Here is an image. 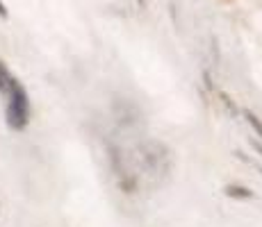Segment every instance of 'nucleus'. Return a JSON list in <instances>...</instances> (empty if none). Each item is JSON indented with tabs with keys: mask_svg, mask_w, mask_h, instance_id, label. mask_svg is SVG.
Segmentation results:
<instances>
[{
	"mask_svg": "<svg viewBox=\"0 0 262 227\" xmlns=\"http://www.w3.org/2000/svg\"><path fill=\"white\" fill-rule=\"evenodd\" d=\"M0 93L7 100V107H5L7 125L12 130H23L30 118V100L21 82L5 68L3 62H0Z\"/></svg>",
	"mask_w": 262,
	"mask_h": 227,
	"instance_id": "obj_1",
	"label": "nucleus"
},
{
	"mask_svg": "<svg viewBox=\"0 0 262 227\" xmlns=\"http://www.w3.org/2000/svg\"><path fill=\"white\" fill-rule=\"evenodd\" d=\"M226 193H228L230 198H242V200L251 198V191L249 189H242V186H228V189H226Z\"/></svg>",
	"mask_w": 262,
	"mask_h": 227,
	"instance_id": "obj_2",
	"label": "nucleus"
},
{
	"mask_svg": "<svg viewBox=\"0 0 262 227\" xmlns=\"http://www.w3.org/2000/svg\"><path fill=\"white\" fill-rule=\"evenodd\" d=\"M142 3H144V0H142Z\"/></svg>",
	"mask_w": 262,
	"mask_h": 227,
	"instance_id": "obj_4",
	"label": "nucleus"
},
{
	"mask_svg": "<svg viewBox=\"0 0 262 227\" xmlns=\"http://www.w3.org/2000/svg\"><path fill=\"white\" fill-rule=\"evenodd\" d=\"M246 120H249V123L253 125V130H255V132H258V134L262 136V123L258 120V116H255L253 112H246Z\"/></svg>",
	"mask_w": 262,
	"mask_h": 227,
	"instance_id": "obj_3",
	"label": "nucleus"
}]
</instances>
